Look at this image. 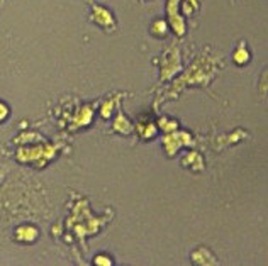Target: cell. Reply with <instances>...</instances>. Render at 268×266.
I'll return each mask as SVG.
<instances>
[{"label":"cell","instance_id":"6","mask_svg":"<svg viewBox=\"0 0 268 266\" xmlns=\"http://www.w3.org/2000/svg\"><path fill=\"white\" fill-rule=\"evenodd\" d=\"M131 122L129 120H126L124 117H122V115H119V117H117V120H116V126H114V129L116 131H121V132H129L131 131V126H129Z\"/></svg>","mask_w":268,"mask_h":266},{"label":"cell","instance_id":"1","mask_svg":"<svg viewBox=\"0 0 268 266\" xmlns=\"http://www.w3.org/2000/svg\"><path fill=\"white\" fill-rule=\"evenodd\" d=\"M90 21L93 22V24H97L99 27H102V29L107 31V32L116 31V27H117L114 14L110 12L107 7H104V5H99L95 2H92Z\"/></svg>","mask_w":268,"mask_h":266},{"label":"cell","instance_id":"4","mask_svg":"<svg viewBox=\"0 0 268 266\" xmlns=\"http://www.w3.org/2000/svg\"><path fill=\"white\" fill-rule=\"evenodd\" d=\"M37 237V229L32 226H21L17 231H15V239L22 242H31Z\"/></svg>","mask_w":268,"mask_h":266},{"label":"cell","instance_id":"2","mask_svg":"<svg viewBox=\"0 0 268 266\" xmlns=\"http://www.w3.org/2000/svg\"><path fill=\"white\" fill-rule=\"evenodd\" d=\"M233 59H234V63L239 65V66H244V65H248L251 62V51L246 48L244 41L239 43L236 46V49L233 51Z\"/></svg>","mask_w":268,"mask_h":266},{"label":"cell","instance_id":"5","mask_svg":"<svg viewBox=\"0 0 268 266\" xmlns=\"http://www.w3.org/2000/svg\"><path fill=\"white\" fill-rule=\"evenodd\" d=\"M182 14L187 15V17H192V15L199 10V0H182L180 2Z\"/></svg>","mask_w":268,"mask_h":266},{"label":"cell","instance_id":"9","mask_svg":"<svg viewBox=\"0 0 268 266\" xmlns=\"http://www.w3.org/2000/svg\"><path fill=\"white\" fill-rule=\"evenodd\" d=\"M139 2H146V0H139Z\"/></svg>","mask_w":268,"mask_h":266},{"label":"cell","instance_id":"8","mask_svg":"<svg viewBox=\"0 0 268 266\" xmlns=\"http://www.w3.org/2000/svg\"><path fill=\"white\" fill-rule=\"evenodd\" d=\"M9 115V107L5 104L0 102V120H4Z\"/></svg>","mask_w":268,"mask_h":266},{"label":"cell","instance_id":"3","mask_svg":"<svg viewBox=\"0 0 268 266\" xmlns=\"http://www.w3.org/2000/svg\"><path fill=\"white\" fill-rule=\"evenodd\" d=\"M149 32L155 36V37H158V39H163V37L168 36V32H170V26H168V22H166L165 19H155L151 22V27H149Z\"/></svg>","mask_w":268,"mask_h":266},{"label":"cell","instance_id":"7","mask_svg":"<svg viewBox=\"0 0 268 266\" xmlns=\"http://www.w3.org/2000/svg\"><path fill=\"white\" fill-rule=\"evenodd\" d=\"M93 263L95 264H105V266H110L114 261L110 259L109 256H105V254H97L95 258H93Z\"/></svg>","mask_w":268,"mask_h":266}]
</instances>
